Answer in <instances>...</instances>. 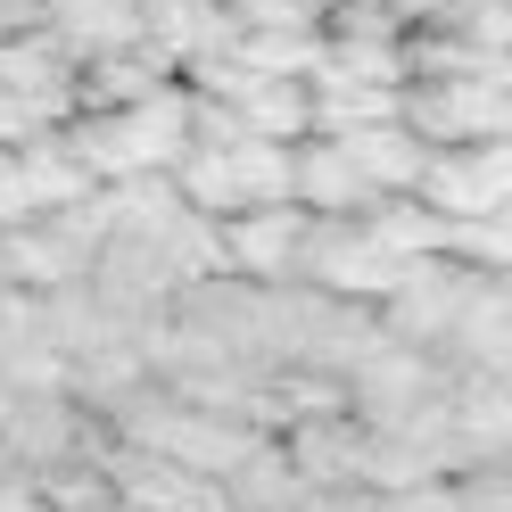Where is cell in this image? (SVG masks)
I'll list each match as a JSON object with an SVG mask.
<instances>
[{
	"mask_svg": "<svg viewBox=\"0 0 512 512\" xmlns=\"http://www.w3.org/2000/svg\"><path fill=\"white\" fill-rule=\"evenodd\" d=\"M397 124L422 149H471V141H504L512 133V100L496 75H430L397 91Z\"/></svg>",
	"mask_w": 512,
	"mask_h": 512,
	"instance_id": "cell-1",
	"label": "cell"
},
{
	"mask_svg": "<svg viewBox=\"0 0 512 512\" xmlns=\"http://www.w3.org/2000/svg\"><path fill=\"white\" fill-rule=\"evenodd\" d=\"M0 479H9V455H0Z\"/></svg>",
	"mask_w": 512,
	"mask_h": 512,
	"instance_id": "cell-12",
	"label": "cell"
},
{
	"mask_svg": "<svg viewBox=\"0 0 512 512\" xmlns=\"http://www.w3.org/2000/svg\"><path fill=\"white\" fill-rule=\"evenodd\" d=\"M347 157H356V174L372 182V199H413V182H422V141L405 133V124H372V133H347L339 141Z\"/></svg>",
	"mask_w": 512,
	"mask_h": 512,
	"instance_id": "cell-5",
	"label": "cell"
},
{
	"mask_svg": "<svg viewBox=\"0 0 512 512\" xmlns=\"http://www.w3.org/2000/svg\"><path fill=\"white\" fill-rule=\"evenodd\" d=\"M290 471H298V488H347L356 479V455H364V430L356 422H339V413H323V422H290Z\"/></svg>",
	"mask_w": 512,
	"mask_h": 512,
	"instance_id": "cell-4",
	"label": "cell"
},
{
	"mask_svg": "<svg viewBox=\"0 0 512 512\" xmlns=\"http://www.w3.org/2000/svg\"><path fill=\"white\" fill-rule=\"evenodd\" d=\"M413 199L446 223H471V215H504L512 199V149L504 141H471V149H430L422 157V182Z\"/></svg>",
	"mask_w": 512,
	"mask_h": 512,
	"instance_id": "cell-2",
	"label": "cell"
},
{
	"mask_svg": "<svg viewBox=\"0 0 512 512\" xmlns=\"http://www.w3.org/2000/svg\"><path fill=\"white\" fill-rule=\"evenodd\" d=\"M306 232H314L306 207H248V215L223 223V273H232V281H256V290H273V281L298 273Z\"/></svg>",
	"mask_w": 512,
	"mask_h": 512,
	"instance_id": "cell-3",
	"label": "cell"
},
{
	"mask_svg": "<svg viewBox=\"0 0 512 512\" xmlns=\"http://www.w3.org/2000/svg\"><path fill=\"white\" fill-rule=\"evenodd\" d=\"M339 0H223L232 34H323V17Z\"/></svg>",
	"mask_w": 512,
	"mask_h": 512,
	"instance_id": "cell-9",
	"label": "cell"
},
{
	"mask_svg": "<svg viewBox=\"0 0 512 512\" xmlns=\"http://www.w3.org/2000/svg\"><path fill=\"white\" fill-rule=\"evenodd\" d=\"M380 512H463V488L455 479H413V488L380 496Z\"/></svg>",
	"mask_w": 512,
	"mask_h": 512,
	"instance_id": "cell-10",
	"label": "cell"
},
{
	"mask_svg": "<svg viewBox=\"0 0 512 512\" xmlns=\"http://www.w3.org/2000/svg\"><path fill=\"white\" fill-rule=\"evenodd\" d=\"M75 108H83L75 91H0V149H25V141L58 133Z\"/></svg>",
	"mask_w": 512,
	"mask_h": 512,
	"instance_id": "cell-8",
	"label": "cell"
},
{
	"mask_svg": "<svg viewBox=\"0 0 512 512\" xmlns=\"http://www.w3.org/2000/svg\"><path fill=\"white\" fill-rule=\"evenodd\" d=\"M0 91H75V58L50 34H0Z\"/></svg>",
	"mask_w": 512,
	"mask_h": 512,
	"instance_id": "cell-7",
	"label": "cell"
},
{
	"mask_svg": "<svg viewBox=\"0 0 512 512\" xmlns=\"http://www.w3.org/2000/svg\"><path fill=\"white\" fill-rule=\"evenodd\" d=\"M9 9H42V0H9Z\"/></svg>",
	"mask_w": 512,
	"mask_h": 512,
	"instance_id": "cell-11",
	"label": "cell"
},
{
	"mask_svg": "<svg viewBox=\"0 0 512 512\" xmlns=\"http://www.w3.org/2000/svg\"><path fill=\"white\" fill-rule=\"evenodd\" d=\"M232 116H240V133H248V141H281V149H298V141H306V83H256V75H240Z\"/></svg>",
	"mask_w": 512,
	"mask_h": 512,
	"instance_id": "cell-6",
	"label": "cell"
}]
</instances>
